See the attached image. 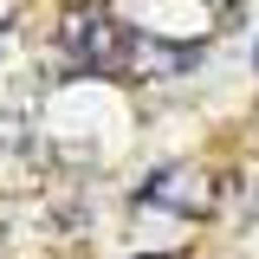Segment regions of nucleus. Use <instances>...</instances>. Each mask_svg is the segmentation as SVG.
I'll return each instance as SVG.
<instances>
[{
  "label": "nucleus",
  "mask_w": 259,
  "mask_h": 259,
  "mask_svg": "<svg viewBox=\"0 0 259 259\" xmlns=\"http://www.w3.org/2000/svg\"><path fill=\"white\" fill-rule=\"evenodd\" d=\"M59 46H65V65H71V71H130L136 52H143V39H136L130 26L104 20V13H91V7L65 13Z\"/></svg>",
  "instance_id": "nucleus-1"
}]
</instances>
